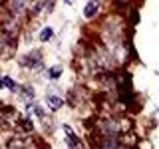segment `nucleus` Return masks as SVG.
<instances>
[{"label": "nucleus", "mask_w": 159, "mask_h": 149, "mask_svg": "<svg viewBox=\"0 0 159 149\" xmlns=\"http://www.w3.org/2000/svg\"><path fill=\"white\" fill-rule=\"evenodd\" d=\"M0 28H2L4 36H6L8 40L16 38V34H18V22L14 20V16H6L2 22H0Z\"/></svg>", "instance_id": "f257e3e1"}, {"label": "nucleus", "mask_w": 159, "mask_h": 149, "mask_svg": "<svg viewBox=\"0 0 159 149\" xmlns=\"http://www.w3.org/2000/svg\"><path fill=\"white\" fill-rule=\"evenodd\" d=\"M20 66L30 68V70H38L40 66H42L40 52H32V54H28V56H22V58H20Z\"/></svg>", "instance_id": "f03ea898"}, {"label": "nucleus", "mask_w": 159, "mask_h": 149, "mask_svg": "<svg viewBox=\"0 0 159 149\" xmlns=\"http://www.w3.org/2000/svg\"><path fill=\"white\" fill-rule=\"evenodd\" d=\"M6 6L10 10V14H20L24 10V6H26V0H6Z\"/></svg>", "instance_id": "7ed1b4c3"}, {"label": "nucleus", "mask_w": 159, "mask_h": 149, "mask_svg": "<svg viewBox=\"0 0 159 149\" xmlns=\"http://www.w3.org/2000/svg\"><path fill=\"white\" fill-rule=\"evenodd\" d=\"M98 10H99V2H98V0H89V2L86 4V8H84V16H86V18H93L98 14Z\"/></svg>", "instance_id": "20e7f679"}, {"label": "nucleus", "mask_w": 159, "mask_h": 149, "mask_svg": "<svg viewBox=\"0 0 159 149\" xmlns=\"http://www.w3.org/2000/svg\"><path fill=\"white\" fill-rule=\"evenodd\" d=\"M46 103L50 106V109H60L64 106V99L62 97H58V96H52V93H50V96H46Z\"/></svg>", "instance_id": "39448f33"}, {"label": "nucleus", "mask_w": 159, "mask_h": 149, "mask_svg": "<svg viewBox=\"0 0 159 149\" xmlns=\"http://www.w3.org/2000/svg\"><path fill=\"white\" fill-rule=\"evenodd\" d=\"M64 129H66V133H68V137H66L68 145H70V147H80V139L76 137V133H74L68 125H64Z\"/></svg>", "instance_id": "423d86ee"}, {"label": "nucleus", "mask_w": 159, "mask_h": 149, "mask_svg": "<svg viewBox=\"0 0 159 149\" xmlns=\"http://www.w3.org/2000/svg\"><path fill=\"white\" fill-rule=\"evenodd\" d=\"M46 76H48L50 79H58L60 76H62V68H60V66H52V68H48Z\"/></svg>", "instance_id": "0eeeda50"}, {"label": "nucleus", "mask_w": 159, "mask_h": 149, "mask_svg": "<svg viewBox=\"0 0 159 149\" xmlns=\"http://www.w3.org/2000/svg\"><path fill=\"white\" fill-rule=\"evenodd\" d=\"M52 36H54V30L52 28H44L42 32H40V42H48Z\"/></svg>", "instance_id": "6e6552de"}, {"label": "nucleus", "mask_w": 159, "mask_h": 149, "mask_svg": "<svg viewBox=\"0 0 159 149\" xmlns=\"http://www.w3.org/2000/svg\"><path fill=\"white\" fill-rule=\"evenodd\" d=\"M20 93H22L24 97H28V99H32L34 96H36V92H34V88H30V86H26V88H22V92H20Z\"/></svg>", "instance_id": "1a4fd4ad"}, {"label": "nucleus", "mask_w": 159, "mask_h": 149, "mask_svg": "<svg viewBox=\"0 0 159 149\" xmlns=\"http://www.w3.org/2000/svg\"><path fill=\"white\" fill-rule=\"evenodd\" d=\"M2 82H4V86H6L8 89H12V92H16V84H14V79H12V78H4Z\"/></svg>", "instance_id": "9d476101"}, {"label": "nucleus", "mask_w": 159, "mask_h": 149, "mask_svg": "<svg viewBox=\"0 0 159 149\" xmlns=\"http://www.w3.org/2000/svg\"><path fill=\"white\" fill-rule=\"evenodd\" d=\"M20 125H22V129L24 131H32V121H30V119H22V123H20Z\"/></svg>", "instance_id": "9b49d317"}, {"label": "nucleus", "mask_w": 159, "mask_h": 149, "mask_svg": "<svg viewBox=\"0 0 159 149\" xmlns=\"http://www.w3.org/2000/svg\"><path fill=\"white\" fill-rule=\"evenodd\" d=\"M52 6H54V0H50V2H46V10H48V12H52Z\"/></svg>", "instance_id": "f8f14e48"}, {"label": "nucleus", "mask_w": 159, "mask_h": 149, "mask_svg": "<svg viewBox=\"0 0 159 149\" xmlns=\"http://www.w3.org/2000/svg\"><path fill=\"white\" fill-rule=\"evenodd\" d=\"M64 2H66V4H74V0H64Z\"/></svg>", "instance_id": "ddd939ff"}]
</instances>
